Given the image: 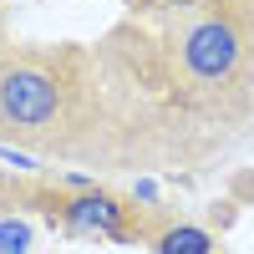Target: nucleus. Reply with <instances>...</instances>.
Segmentation results:
<instances>
[{
	"label": "nucleus",
	"mask_w": 254,
	"mask_h": 254,
	"mask_svg": "<svg viewBox=\"0 0 254 254\" xmlns=\"http://www.w3.org/2000/svg\"><path fill=\"white\" fill-rule=\"evenodd\" d=\"M51 208L46 214L61 219V229H71V234H97V239H127V208L102 193V188H76L66 198H46Z\"/></svg>",
	"instance_id": "1"
},
{
	"label": "nucleus",
	"mask_w": 254,
	"mask_h": 254,
	"mask_svg": "<svg viewBox=\"0 0 254 254\" xmlns=\"http://www.w3.org/2000/svg\"><path fill=\"white\" fill-rule=\"evenodd\" d=\"M153 249L158 254H214V239H208L203 229H193V224H168L153 239Z\"/></svg>",
	"instance_id": "2"
},
{
	"label": "nucleus",
	"mask_w": 254,
	"mask_h": 254,
	"mask_svg": "<svg viewBox=\"0 0 254 254\" xmlns=\"http://www.w3.org/2000/svg\"><path fill=\"white\" fill-rule=\"evenodd\" d=\"M31 244H36L31 219H20V214H0V254H31Z\"/></svg>",
	"instance_id": "3"
},
{
	"label": "nucleus",
	"mask_w": 254,
	"mask_h": 254,
	"mask_svg": "<svg viewBox=\"0 0 254 254\" xmlns=\"http://www.w3.org/2000/svg\"><path fill=\"white\" fill-rule=\"evenodd\" d=\"M0 214H5V193H0Z\"/></svg>",
	"instance_id": "4"
}]
</instances>
